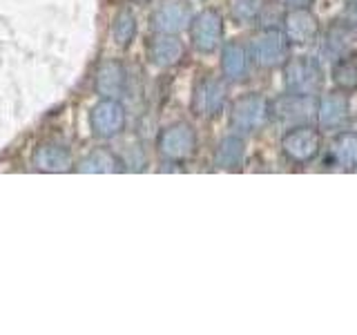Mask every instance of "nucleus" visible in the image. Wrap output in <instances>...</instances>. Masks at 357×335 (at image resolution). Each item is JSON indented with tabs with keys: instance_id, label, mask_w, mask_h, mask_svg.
I'll return each mask as SVG.
<instances>
[{
	"instance_id": "nucleus-8",
	"label": "nucleus",
	"mask_w": 357,
	"mask_h": 335,
	"mask_svg": "<svg viewBox=\"0 0 357 335\" xmlns=\"http://www.w3.org/2000/svg\"><path fill=\"white\" fill-rule=\"evenodd\" d=\"M226 96H228V89L221 78L217 76L201 78L192 92V112L197 117L215 119L221 114L223 107H226Z\"/></svg>"
},
{
	"instance_id": "nucleus-9",
	"label": "nucleus",
	"mask_w": 357,
	"mask_h": 335,
	"mask_svg": "<svg viewBox=\"0 0 357 335\" xmlns=\"http://www.w3.org/2000/svg\"><path fill=\"white\" fill-rule=\"evenodd\" d=\"M190 38L195 50L201 54H212L223 38V18L217 9H204L190 22Z\"/></svg>"
},
{
	"instance_id": "nucleus-6",
	"label": "nucleus",
	"mask_w": 357,
	"mask_h": 335,
	"mask_svg": "<svg viewBox=\"0 0 357 335\" xmlns=\"http://www.w3.org/2000/svg\"><path fill=\"white\" fill-rule=\"evenodd\" d=\"M321 150V134L308 123V126L288 128L282 139V152L293 163H308Z\"/></svg>"
},
{
	"instance_id": "nucleus-2",
	"label": "nucleus",
	"mask_w": 357,
	"mask_h": 335,
	"mask_svg": "<svg viewBox=\"0 0 357 335\" xmlns=\"http://www.w3.org/2000/svg\"><path fill=\"white\" fill-rule=\"evenodd\" d=\"M290 40L286 31L277 27H266L257 31L250 40V56L252 63L264 67V70H275V67H284L288 63Z\"/></svg>"
},
{
	"instance_id": "nucleus-14",
	"label": "nucleus",
	"mask_w": 357,
	"mask_h": 335,
	"mask_svg": "<svg viewBox=\"0 0 357 335\" xmlns=\"http://www.w3.org/2000/svg\"><path fill=\"white\" fill-rule=\"evenodd\" d=\"M148 59L159 70L174 67L183 59V45L176 38V34H161L156 31L148 40Z\"/></svg>"
},
{
	"instance_id": "nucleus-21",
	"label": "nucleus",
	"mask_w": 357,
	"mask_h": 335,
	"mask_svg": "<svg viewBox=\"0 0 357 335\" xmlns=\"http://www.w3.org/2000/svg\"><path fill=\"white\" fill-rule=\"evenodd\" d=\"M333 83L342 92H355L357 89V52L344 54L333 63Z\"/></svg>"
},
{
	"instance_id": "nucleus-25",
	"label": "nucleus",
	"mask_w": 357,
	"mask_h": 335,
	"mask_svg": "<svg viewBox=\"0 0 357 335\" xmlns=\"http://www.w3.org/2000/svg\"><path fill=\"white\" fill-rule=\"evenodd\" d=\"M288 9H310L312 0H284Z\"/></svg>"
},
{
	"instance_id": "nucleus-13",
	"label": "nucleus",
	"mask_w": 357,
	"mask_h": 335,
	"mask_svg": "<svg viewBox=\"0 0 357 335\" xmlns=\"http://www.w3.org/2000/svg\"><path fill=\"white\" fill-rule=\"evenodd\" d=\"M321 52L333 63L337 59H342L344 54L357 52V27L351 25L346 18L331 25V29L326 31V38H324Z\"/></svg>"
},
{
	"instance_id": "nucleus-24",
	"label": "nucleus",
	"mask_w": 357,
	"mask_h": 335,
	"mask_svg": "<svg viewBox=\"0 0 357 335\" xmlns=\"http://www.w3.org/2000/svg\"><path fill=\"white\" fill-rule=\"evenodd\" d=\"M346 20L357 27V0H351L349 7H346Z\"/></svg>"
},
{
	"instance_id": "nucleus-19",
	"label": "nucleus",
	"mask_w": 357,
	"mask_h": 335,
	"mask_svg": "<svg viewBox=\"0 0 357 335\" xmlns=\"http://www.w3.org/2000/svg\"><path fill=\"white\" fill-rule=\"evenodd\" d=\"M328 161L340 170H355L357 168V134L342 132L331 143Z\"/></svg>"
},
{
	"instance_id": "nucleus-11",
	"label": "nucleus",
	"mask_w": 357,
	"mask_h": 335,
	"mask_svg": "<svg viewBox=\"0 0 357 335\" xmlns=\"http://www.w3.org/2000/svg\"><path fill=\"white\" fill-rule=\"evenodd\" d=\"M284 31L290 45H308L317 38L319 20L310 9H288L284 16Z\"/></svg>"
},
{
	"instance_id": "nucleus-3",
	"label": "nucleus",
	"mask_w": 357,
	"mask_h": 335,
	"mask_svg": "<svg viewBox=\"0 0 357 335\" xmlns=\"http://www.w3.org/2000/svg\"><path fill=\"white\" fill-rule=\"evenodd\" d=\"M317 96L288 92L284 96H277L271 103V119H275L279 126L286 128L308 126L312 119H317Z\"/></svg>"
},
{
	"instance_id": "nucleus-10",
	"label": "nucleus",
	"mask_w": 357,
	"mask_h": 335,
	"mask_svg": "<svg viewBox=\"0 0 357 335\" xmlns=\"http://www.w3.org/2000/svg\"><path fill=\"white\" fill-rule=\"evenodd\" d=\"M192 11L190 5L183 0H165L163 5H159L152 14V27L154 31L161 34H178L185 27H190L192 22Z\"/></svg>"
},
{
	"instance_id": "nucleus-15",
	"label": "nucleus",
	"mask_w": 357,
	"mask_h": 335,
	"mask_svg": "<svg viewBox=\"0 0 357 335\" xmlns=\"http://www.w3.org/2000/svg\"><path fill=\"white\" fill-rule=\"evenodd\" d=\"M349 119V96L342 89L326 92L317 105V123L324 130H340Z\"/></svg>"
},
{
	"instance_id": "nucleus-18",
	"label": "nucleus",
	"mask_w": 357,
	"mask_h": 335,
	"mask_svg": "<svg viewBox=\"0 0 357 335\" xmlns=\"http://www.w3.org/2000/svg\"><path fill=\"white\" fill-rule=\"evenodd\" d=\"M245 161V143L237 134H230V137H223L215 150V165L219 170H228L234 172L239 170Z\"/></svg>"
},
{
	"instance_id": "nucleus-12",
	"label": "nucleus",
	"mask_w": 357,
	"mask_h": 335,
	"mask_svg": "<svg viewBox=\"0 0 357 335\" xmlns=\"http://www.w3.org/2000/svg\"><path fill=\"white\" fill-rule=\"evenodd\" d=\"M96 94L100 98H119L128 87V70L121 61L107 59L96 70Z\"/></svg>"
},
{
	"instance_id": "nucleus-23",
	"label": "nucleus",
	"mask_w": 357,
	"mask_h": 335,
	"mask_svg": "<svg viewBox=\"0 0 357 335\" xmlns=\"http://www.w3.org/2000/svg\"><path fill=\"white\" fill-rule=\"evenodd\" d=\"M261 0H232V16L239 22H252L259 16Z\"/></svg>"
},
{
	"instance_id": "nucleus-20",
	"label": "nucleus",
	"mask_w": 357,
	"mask_h": 335,
	"mask_svg": "<svg viewBox=\"0 0 357 335\" xmlns=\"http://www.w3.org/2000/svg\"><path fill=\"white\" fill-rule=\"evenodd\" d=\"M76 170L83 172V174H112V172L123 170V161L114 152L100 148V150H94L87 156H83Z\"/></svg>"
},
{
	"instance_id": "nucleus-17",
	"label": "nucleus",
	"mask_w": 357,
	"mask_h": 335,
	"mask_svg": "<svg viewBox=\"0 0 357 335\" xmlns=\"http://www.w3.org/2000/svg\"><path fill=\"white\" fill-rule=\"evenodd\" d=\"M33 165L43 172H65L72 168V152L61 143L40 145L33 154Z\"/></svg>"
},
{
	"instance_id": "nucleus-7",
	"label": "nucleus",
	"mask_w": 357,
	"mask_h": 335,
	"mask_svg": "<svg viewBox=\"0 0 357 335\" xmlns=\"http://www.w3.org/2000/svg\"><path fill=\"white\" fill-rule=\"evenodd\" d=\"M89 128L98 139H114L126 128V107L119 98H100L89 112Z\"/></svg>"
},
{
	"instance_id": "nucleus-1",
	"label": "nucleus",
	"mask_w": 357,
	"mask_h": 335,
	"mask_svg": "<svg viewBox=\"0 0 357 335\" xmlns=\"http://www.w3.org/2000/svg\"><path fill=\"white\" fill-rule=\"evenodd\" d=\"M284 85L288 92L317 96L324 89V67L312 56H295L284 65Z\"/></svg>"
},
{
	"instance_id": "nucleus-22",
	"label": "nucleus",
	"mask_w": 357,
	"mask_h": 335,
	"mask_svg": "<svg viewBox=\"0 0 357 335\" xmlns=\"http://www.w3.org/2000/svg\"><path fill=\"white\" fill-rule=\"evenodd\" d=\"M137 16L132 14V9H121L114 16V22H112V38L119 45V47H130L132 40L137 38Z\"/></svg>"
},
{
	"instance_id": "nucleus-4",
	"label": "nucleus",
	"mask_w": 357,
	"mask_h": 335,
	"mask_svg": "<svg viewBox=\"0 0 357 335\" xmlns=\"http://www.w3.org/2000/svg\"><path fill=\"white\" fill-rule=\"evenodd\" d=\"M156 148L165 161H188L197 152V132L190 123H172V126L161 130L159 139H156Z\"/></svg>"
},
{
	"instance_id": "nucleus-16",
	"label": "nucleus",
	"mask_w": 357,
	"mask_h": 335,
	"mask_svg": "<svg viewBox=\"0 0 357 335\" xmlns=\"http://www.w3.org/2000/svg\"><path fill=\"white\" fill-rule=\"evenodd\" d=\"M252 56L250 50H245V45L239 40H230L223 45L221 50V72L228 81H243L250 72Z\"/></svg>"
},
{
	"instance_id": "nucleus-5",
	"label": "nucleus",
	"mask_w": 357,
	"mask_h": 335,
	"mask_svg": "<svg viewBox=\"0 0 357 335\" xmlns=\"http://www.w3.org/2000/svg\"><path fill=\"white\" fill-rule=\"evenodd\" d=\"M271 119V100L266 96L250 92L232 103L230 123L239 132H257L261 130Z\"/></svg>"
}]
</instances>
